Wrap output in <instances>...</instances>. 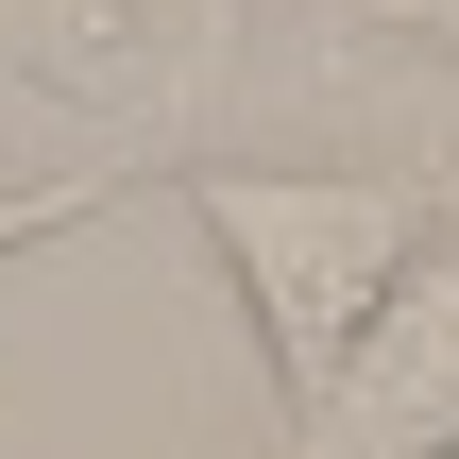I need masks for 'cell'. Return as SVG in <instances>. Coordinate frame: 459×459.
<instances>
[{"label":"cell","instance_id":"obj_2","mask_svg":"<svg viewBox=\"0 0 459 459\" xmlns=\"http://www.w3.org/2000/svg\"><path fill=\"white\" fill-rule=\"evenodd\" d=\"M273 459H459V255H426L375 307V341L341 358V392L290 409Z\"/></svg>","mask_w":459,"mask_h":459},{"label":"cell","instance_id":"obj_4","mask_svg":"<svg viewBox=\"0 0 459 459\" xmlns=\"http://www.w3.org/2000/svg\"><path fill=\"white\" fill-rule=\"evenodd\" d=\"M375 17H392V34H443V51H459V0H375Z\"/></svg>","mask_w":459,"mask_h":459},{"label":"cell","instance_id":"obj_3","mask_svg":"<svg viewBox=\"0 0 459 459\" xmlns=\"http://www.w3.org/2000/svg\"><path fill=\"white\" fill-rule=\"evenodd\" d=\"M85 221V187H0V255H34V238H68Z\"/></svg>","mask_w":459,"mask_h":459},{"label":"cell","instance_id":"obj_1","mask_svg":"<svg viewBox=\"0 0 459 459\" xmlns=\"http://www.w3.org/2000/svg\"><path fill=\"white\" fill-rule=\"evenodd\" d=\"M187 204H204V238H221V273H238L255 358H273L290 409H324L341 358L375 341V307L443 255L426 204L375 187V170H187Z\"/></svg>","mask_w":459,"mask_h":459}]
</instances>
